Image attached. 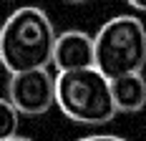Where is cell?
I'll use <instances>...</instances> for the list:
<instances>
[{
    "label": "cell",
    "mask_w": 146,
    "mask_h": 141,
    "mask_svg": "<svg viewBox=\"0 0 146 141\" xmlns=\"http://www.w3.org/2000/svg\"><path fill=\"white\" fill-rule=\"evenodd\" d=\"M56 28L43 8L23 5L0 28V63L8 73L48 68L53 63Z\"/></svg>",
    "instance_id": "6da1fadb"
},
{
    "label": "cell",
    "mask_w": 146,
    "mask_h": 141,
    "mask_svg": "<svg viewBox=\"0 0 146 141\" xmlns=\"http://www.w3.org/2000/svg\"><path fill=\"white\" fill-rule=\"evenodd\" d=\"M56 106L66 118L83 126H103L116 116L111 81L96 66L56 76Z\"/></svg>",
    "instance_id": "7a4b0ae2"
},
{
    "label": "cell",
    "mask_w": 146,
    "mask_h": 141,
    "mask_svg": "<svg viewBox=\"0 0 146 141\" xmlns=\"http://www.w3.org/2000/svg\"><path fill=\"white\" fill-rule=\"evenodd\" d=\"M96 68L111 81L146 66V25L136 15H116L93 35Z\"/></svg>",
    "instance_id": "3957f363"
},
{
    "label": "cell",
    "mask_w": 146,
    "mask_h": 141,
    "mask_svg": "<svg viewBox=\"0 0 146 141\" xmlns=\"http://www.w3.org/2000/svg\"><path fill=\"white\" fill-rule=\"evenodd\" d=\"M8 98L20 116H43L56 106V78L48 68L10 73Z\"/></svg>",
    "instance_id": "277c9868"
},
{
    "label": "cell",
    "mask_w": 146,
    "mask_h": 141,
    "mask_svg": "<svg viewBox=\"0 0 146 141\" xmlns=\"http://www.w3.org/2000/svg\"><path fill=\"white\" fill-rule=\"evenodd\" d=\"M53 66L63 70H78L96 66V53H93V38L83 30H63L56 35L53 45Z\"/></svg>",
    "instance_id": "5b68a950"
},
{
    "label": "cell",
    "mask_w": 146,
    "mask_h": 141,
    "mask_svg": "<svg viewBox=\"0 0 146 141\" xmlns=\"http://www.w3.org/2000/svg\"><path fill=\"white\" fill-rule=\"evenodd\" d=\"M111 93H113L116 111L136 113L146 106V78L141 73H126L111 78Z\"/></svg>",
    "instance_id": "8992f818"
},
{
    "label": "cell",
    "mask_w": 146,
    "mask_h": 141,
    "mask_svg": "<svg viewBox=\"0 0 146 141\" xmlns=\"http://www.w3.org/2000/svg\"><path fill=\"white\" fill-rule=\"evenodd\" d=\"M18 126H20V111L10 103V98H0V141L15 136Z\"/></svg>",
    "instance_id": "52a82bcc"
},
{
    "label": "cell",
    "mask_w": 146,
    "mask_h": 141,
    "mask_svg": "<svg viewBox=\"0 0 146 141\" xmlns=\"http://www.w3.org/2000/svg\"><path fill=\"white\" fill-rule=\"evenodd\" d=\"M78 141H126L121 136H113V134H91V136H83Z\"/></svg>",
    "instance_id": "ba28073f"
},
{
    "label": "cell",
    "mask_w": 146,
    "mask_h": 141,
    "mask_svg": "<svg viewBox=\"0 0 146 141\" xmlns=\"http://www.w3.org/2000/svg\"><path fill=\"white\" fill-rule=\"evenodd\" d=\"M133 10H146V0H126Z\"/></svg>",
    "instance_id": "9c48e42d"
},
{
    "label": "cell",
    "mask_w": 146,
    "mask_h": 141,
    "mask_svg": "<svg viewBox=\"0 0 146 141\" xmlns=\"http://www.w3.org/2000/svg\"><path fill=\"white\" fill-rule=\"evenodd\" d=\"M5 141H33V139H28V136H20V134H15V136H10V139H5Z\"/></svg>",
    "instance_id": "30bf717a"
},
{
    "label": "cell",
    "mask_w": 146,
    "mask_h": 141,
    "mask_svg": "<svg viewBox=\"0 0 146 141\" xmlns=\"http://www.w3.org/2000/svg\"><path fill=\"white\" fill-rule=\"evenodd\" d=\"M66 3H73V5H81V3H91V0H66Z\"/></svg>",
    "instance_id": "8fae6325"
}]
</instances>
